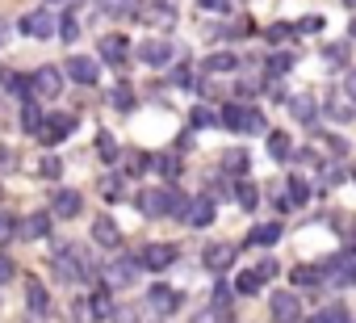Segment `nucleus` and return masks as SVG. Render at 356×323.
<instances>
[{"mask_svg":"<svg viewBox=\"0 0 356 323\" xmlns=\"http://www.w3.org/2000/svg\"><path fill=\"white\" fill-rule=\"evenodd\" d=\"M138 210H143L147 219H185V214H189V198H185L181 189L163 185V189L138 194Z\"/></svg>","mask_w":356,"mask_h":323,"instance_id":"obj_1","label":"nucleus"},{"mask_svg":"<svg viewBox=\"0 0 356 323\" xmlns=\"http://www.w3.org/2000/svg\"><path fill=\"white\" fill-rule=\"evenodd\" d=\"M51 269L59 273V281H88L92 277V260L84 256V248L76 244H63L51 252Z\"/></svg>","mask_w":356,"mask_h":323,"instance_id":"obj_2","label":"nucleus"},{"mask_svg":"<svg viewBox=\"0 0 356 323\" xmlns=\"http://www.w3.org/2000/svg\"><path fill=\"white\" fill-rule=\"evenodd\" d=\"M218 126H227V130H235V134H264V113L256 109V105H227L222 113H218Z\"/></svg>","mask_w":356,"mask_h":323,"instance_id":"obj_3","label":"nucleus"},{"mask_svg":"<svg viewBox=\"0 0 356 323\" xmlns=\"http://www.w3.org/2000/svg\"><path fill=\"white\" fill-rule=\"evenodd\" d=\"M331 285H356V248H343L331 256V265L323 269Z\"/></svg>","mask_w":356,"mask_h":323,"instance_id":"obj_4","label":"nucleus"},{"mask_svg":"<svg viewBox=\"0 0 356 323\" xmlns=\"http://www.w3.org/2000/svg\"><path fill=\"white\" fill-rule=\"evenodd\" d=\"M72 130H76V113H47L42 126H38V139H42L47 147H55V143H63Z\"/></svg>","mask_w":356,"mask_h":323,"instance_id":"obj_5","label":"nucleus"},{"mask_svg":"<svg viewBox=\"0 0 356 323\" xmlns=\"http://www.w3.org/2000/svg\"><path fill=\"white\" fill-rule=\"evenodd\" d=\"M59 72H63V76H72V80H76V84H84V88H92V84L101 80V63H97V59H88V55H72Z\"/></svg>","mask_w":356,"mask_h":323,"instance_id":"obj_6","label":"nucleus"},{"mask_svg":"<svg viewBox=\"0 0 356 323\" xmlns=\"http://www.w3.org/2000/svg\"><path fill=\"white\" fill-rule=\"evenodd\" d=\"M30 93H38V97H47V101H55L59 93H63V72L59 68H38L34 76H30Z\"/></svg>","mask_w":356,"mask_h":323,"instance_id":"obj_7","label":"nucleus"},{"mask_svg":"<svg viewBox=\"0 0 356 323\" xmlns=\"http://www.w3.org/2000/svg\"><path fill=\"white\" fill-rule=\"evenodd\" d=\"M51 214H55V219H76V214H84V194H76V189H55V194H51Z\"/></svg>","mask_w":356,"mask_h":323,"instance_id":"obj_8","label":"nucleus"},{"mask_svg":"<svg viewBox=\"0 0 356 323\" xmlns=\"http://www.w3.org/2000/svg\"><path fill=\"white\" fill-rule=\"evenodd\" d=\"M134 260H138V269H151V273H159V269H168V265L176 260V248H172V244H147V248H143Z\"/></svg>","mask_w":356,"mask_h":323,"instance_id":"obj_9","label":"nucleus"},{"mask_svg":"<svg viewBox=\"0 0 356 323\" xmlns=\"http://www.w3.org/2000/svg\"><path fill=\"white\" fill-rule=\"evenodd\" d=\"M268 310H273V319H277V323H298V315H302V302H298V294H289V290H277V294L268 298Z\"/></svg>","mask_w":356,"mask_h":323,"instance_id":"obj_10","label":"nucleus"},{"mask_svg":"<svg viewBox=\"0 0 356 323\" xmlns=\"http://www.w3.org/2000/svg\"><path fill=\"white\" fill-rule=\"evenodd\" d=\"M55 26H59V17L51 9H38V13H26L22 17V34H30V38H51Z\"/></svg>","mask_w":356,"mask_h":323,"instance_id":"obj_11","label":"nucleus"},{"mask_svg":"<svg viewBox=\"0 0 356 323\" xmlns=\"http://www.w3.org/2000/svg\"><path fill=\"white\" fill-rule=\"evenodd\" d=\"M172 55H176V47H172V42H159V38H147V42L138 47V59H143L147 68H168Z\"/></svg>","mask_w":356,"mask_h":323,"instance_id":"obj_12","label":"nucleus"},{"mask_svg":"<svg viewBox=\"0 0 356 323\" xmlns=\"http://www.w3.org/2000/svg\"><path fill=\"white\" fill-rule=\"evenodd\" d=\"M235 256H239V248H231V244H210V248L202 252V265H206L210 273H222V269L235 265Z\"/></svg>","mask_w":356,"mask_h":323,"instance_id":"obj_13","label":"nucleus"},{"mask_svg":"<svg viewBox=\"0 0 356 323\" xmlns=\"http://www.w3.org/2000/svg\"><path fill=\"white\" fill-rule=\"evenodd\" d=\"M26 306H30L34 319H47V315H51V294H47V285L34 281V277L26 281Z\"/></svg>","mask_w":356,"mask_h":323,"instance_id":"obj_14","label":"nucleus"},{"mask_svg":"<svg viewBox=\"0 0 356 323\" xmlns=\"http://www.w3.org/2000/svg\"><path fill=\"white\" fill-rule=\"evenodd\" d=\"M134 277H138V260H134V256H122V260H113V265L105 269V281H109V285H130Z\"/></svg>","mask_w":356,"mask_h":323,"instance_id":"obj_15","label":"nucleus"},{"mask_svg":"<svg viewBox=\"0 0 356 323\" xmlns=\"http://www.w3.org/2000/svg\"><path fill=\"white\" fill-rule=\"evenodd\" d=\"M147 302H151V310H155V315H172L176 306H181V294H176V290H168V285H151Z\"/></svg>","mask_w":356,"mask_h":323,"instance_id":"obj_16","label":"nucleus"},{"mask_svg":"<svg viewBox=\"0 0 356 323\" xmlns=\"http://www.w3.org/2000/svg\"><path fill=\"white\" fill-rule=\"evenodd\" d=\"M126 55H130V42H126L122 34H109V38H101V59H105V63L122 68V63H126Z\"/></svg>","mask_w":356,"mask_h":323,"instance_id":"obj_17","label":"nucleus"},{"mask_svg":"<svg viewBox=\"0 0 356 323\" xmlns=\"http://www.w3.org/2000/svg\"><path fill=\"white\" fill-rule=\"evenodd\" d=\"M22 239H47L51 235V214H26L22 227H17Z\"/></svg>","mask_w":356,"mask_h":323,"instance_id":"obj_18","label":"nucleus"},{"mask_svg":"<svg viewBox=\"0 0 356 323\" xmlns=\"http://www.w3.org/2000/svg\"><path fill=\"white\" fill-rule=\"evenodd\" d=\"M92 239H97L101 248H118V244H122V231H118V223H113L109 214H101V219L92 223Z\"/></svg>","mask_w":356,"mask_h":323,"instance_id":"obj_19","label":"nucleus"},{"mask_svg":"<svg viewBox=\"0 0 356 323\" xmlns=\"http://www.w3.org/2000/svg\"><path fill=\"white\" fill-rule=\"evenodd\" d=\"M277 239H281V223H260V227L248 231V248H268Z\"/></svg>","mask_w":356,"mask_h":323,"instance_id":"obj_20","label":"nucleus"},{"mask_svg":"<svg viewBox=\"0 0 356 323\" xmlns=\"http://www.w3.org/2000/svg\"><path fill=\"white\" fill-rule=\"evenodd\" d=\"M193 227H210L214 223V198H197V202H189V214H185Z\"/></svg>","mask_w":356,"mask_h":323,"instance_id":"obj_21","label":"nucleus"},{"mask_svg":"<svg viewBox=\"0 0 356 323\" xmlns=\"http://www.w3.org/2000/svg\"><path fill=\"white\" fill-rule=\"evenodd\" d=\"M289 113H293V122L314 126V118H318V113H314V97H306V93H302V97H293V101H289Z\"/></svg>","mask_w":356,"mask_h":323,"instance_id":"obj_22","label":"nucleus"},{"mask_svg":"<svg viewBox=\"0 0 356 323\" xmlns=\"http://www.w3.org/2000/svg\"><path fill=\"white\" fill-rule=\"evenodd\" d=\"M42 118H47V113H42V105H38L34 97H26V101H22V130H30V134H38V126H42Z\"/></svg>","mask_w":356,"mask_h":323,"instance_id":"obj_23","label":"nucleus"},{"mask_svg":"<svg viewBox=\"0 0 356 323\" xmlns=\"http://www.w3.org/2000/svg\"><path fill=\"white\" fill-rule=\"evenodd\" d=\"M84 315H92V319H113V298H109V290H97V294L88 298Z\"/></svg>","mask_w":356,"mask_h":323,"instance_id":"obj_24","label":"nucleus"},{"mask_svg":"<svg viewBox=\"0 0 356 323\" xmlns=\"http://www.w3.org/2000/svg\"><path fill=\"white\" fill-rule=\"evenodd\" d=\"M143 17L155 22V26H172V22H176V5H172V0H151V9H147Z\"/></svg>","mask_w":356,"mask_h":323,"instance_id":"obj_25","label":"nucleus"},{"mask_svg":"<svg viewBox=\"0 0 356 323\" xmlns=\"http://www.w3.org/2000/svg\"><path fill=\"white\" fill-rule=\"evenodd\" d=\"M97 5L109 17H138V0H97Z\"/></svg>","mask_w":356,"mask_h":323,"instance_id":"obj_26","label":"nucleus"},{"mask_svg":"<svg viewBox=\"0 0 356 323\" xmlns=\"http://www.w3.org/2000/svg\"><path fill=\"white\" fill-rule=\"evenodd\" d=\"M235 202H239V206L252 214V210L260 206V189H256L252 181H235Z\"/></svg>","mask_w":356,"mask_h":323,"instance_id":"obj_27","label":"nucleus"},{"mask_svg":"<svg viewBox=\"0 0 356 323\" xmlns=\"http://www.w3.org/2000/svg\"><path fill=\"white\" fill-rule=\"evenodd\" d=\"M293 281H298V285H306V290H314V285H323V281H327V273H323L318 265H298V269H293Z\"/></svg>","mask_w":356,"mask_h":323,"instance_id":"obj_28","label":"nucleus"},{"mask_svg":"<svg viewBox=\"0 0 356 323\" xmlns=\"http://www.w3.org/2000/svg\"><path fill=\"white\" fill-rule=\"evenodd\" d=\"M264 72H268V80H277V76H285V72H293V55H285V51H277V55H268V59H264Z\"/></svg>","mask_w":356,"mask_h":323,"instance_id":"obj_29","label":"nucleus"},{"mask_svg":"<svg viewBox=\"0 0 356 323\" xmlns=\"http://www.w3.org/2000/svg\"><path fill=\"white\" fill-rule=\"evenodd\" d=\"M289 147H293V143H289L285 130H268V155H273V159H289Z\"/></svg>","mask_w":356,"mask_h":323,"instance_id":"obj_30","label":"nucleus"},{"mask_svg":"<svg viewBox=\"0 0 356 323\" xmlns=\"http://www.w3.org/2000/svg\"><path fill=\"white\" fill-rule=\"evenodd\" d=\"M97 155L105 159V164H113V159L122 155V147L113 143V134H109V130H101V134H97Z\"/></svg>","mask_w":356,"mask_h":323,"instance_id":"obj_31","label":"nucleus"},{"mask_svg":"<svg viewBox=\"0 0 356 323\" xmlns=\"http://www.w3.org/2000/svg\"><path fill=\"white\" fill-rule=\"evenodd\" d=\"M55 34H59L63 42H76V38H80V22H76V13H63L59 26H55Z\"/></svg>","mask_w":356,"mask_h":323,"instance_id":"obj_32","label":"nucleus"},{"mask_svg":"<svg viewBox=\"0 0 356 323\" xmlns=\"http://www.w3.org/2000/svg\"><path fill=\"white\" fill-rule=\"evenodd\" d=\"M155 173H159L163 181H176V177H181V159H176V155H159V159H155Z\"/></svg>","mask_w":356,"mask_h":323,"instance_id":"obj_33","label":"nucleus"},{"mask_svg":"<svg viewBox=\"0 0 356 323\" xmlns=\"http://www.w3.org/2000/svg\"><path fill=\"white\" fill-rule=\"evenodd\" d=\"M235 63H239V59H235L231 51H218V55L206 59V72H235Z\"/></svg>","mask_w":356,"mask_h":323,"instance_id":"obj_34","label":"nucleus"},{"mask_svg":"<svg viewBox=\"0 0 356 323\" xmlns=\"http://www.w3.org/2000/svg\"><path fill=\"white\" fill-rule=\"evenodd\" d=\"M310 323H352V319H348V310H343V306H323Z\"/></svg>","mask_w":356,"mask_h":323,"instance_id":"obj_35","label":"nucleus"},{"mask_svg":"<svg viewBox=\"0 0 356 323\" xmlns=\"http://www.w3.org/2000/svg\"><path fill=\"white\" fill-rule=\"evenodd\" d=\"M5 80H9V93H13V97H22V101H26V97H34V93H30V76L13 72V76H5Z\"/></svg>","mask_w":356,"mask_h":323,"instance_id":"obj_36","label":"nucleus"},{"mask_svg":"<svg viewBox=\"0 0 356 323\" xmlns=\"http://www.w3.org/2000/svg\"><path fill=\"white\" fill-rule=\"evenodd\" d=\"M189 122H193V126H197V130H206V126H218V113H214V109H210V105H197V109H193V118H189Z\"/></svg>","mask_w":356,"mask_h":323,"instance_id":"obj_37","label":"nucleus"},{"mask_svg":"<svg viewBox=\"0 0 356 323\" xmlns=\"http://www.w3.org/2000/svg\"><path fill=\"white\" fill-rule=\"evenodd\" d=\"M222 164H227L231 173H243V168H248V151H239V147H231V151L222 155Z\"/></svg>","mask_w":356,"mask_h":323,"instance_id":"obj_38","label":"nucleus"},{"mask_svg":"<svg viewBox=\"0 0 356 323\" xmlns=\"http://www.w3.org/2000/svg\"><path fill=\"white\" fill-rule=\"evenodd\" d=\"M13 235H17V219L13 214H0V248H5Z\"/></svg>","mask_w":356,"mask_h":323,"instance_id":"obj_39","label":"nucleus"},{"mask_svg":"<svg viewBox=\"0 0 356 323\" xmlns=\"http://www.w3.org/2000/svg\"><path fill=\"white\" fill-rule=\"evenodd\" d=\"M235 290H239V294H260V277H256V273H239Z\"/></svg>","mask_w":356,"mask_h":323,"instance_id":"obj_40","label":"nucleus"},{"mask_svg":"<svg viewBox=\"0 0 356 323\" xmlns=\"http://www.w3.org/2000/svg\"><path fill=\"white\" fill-rule=\"evenodd\" d=\"M231 298H235V290L218 281V285H214V306H218V310H231Z\"/></svg>","mask_w":356,"mask_h":323,"instance_id":"obj_41","label":"nucleus"},{"mask_svg":"<svg viewBox=\"0 0 356 323\" xmlns=\"http://www.w3.org/2000/svg\"><path fill=\"white\" fill-rule=\"evenodd\" d=\"M323 147H327L331 155H348V147H352V143H348V139H339V134H327V139H323Z\"/></svg>","mask_w":356,"mask_h":323,"instance_id":"obj_42","label":"nucleus"},{"mask_svg":"<svg viewBox=\"0 0 356 323\" xmlns=\"http://www.w3.org/2000/svg\"><path fill=\"white\" fill-rule=\"evenodd\" d=\"M289 198H293L298 206H306V202H310V189L302 185V177H293V181H289Z\"/></svg>","mask_w":356,"mask_h":323,"instance_id":"obj_43","label":"nucleus"},{"mask_svg":"<svg viewBox=\"0 0 356 323\" xmlns=\"http://www.w3.org/2000/svg\"><path fill=\"white\" fill-rule=\"evenodd\" d=\"M197 323H231V310L210 306V310H202V315H197Z\"/></svg>","mask_w":356,"mask_h":323,"instance_id":"obj_44","label":"nucleus"},{"mask_svg":"<svg viewBox=\"0 0 356 323\" xmlns=\"http://www.w3.org/2000/svg\"><path fill=\"white\" fill-rule=\"evenodd\" d=\"M285 38H293V26H285V22L268 26V42H285Z\"/></svg>","mask_w":356,"mask_h":323,"instance_id":"obj_45","label":"nucleus"},{"mask_svg":"<svg viewBox=\"0 0 356 323\" xmlns=\"http://www.w3.org/2000/svg\"><path fill=\"white\" fill-rule=\"evenodd\" d=\"M13 277H17V265H13L9 256H0V285H9Z\"/></svg>","mask_w":356,"mask_h":323,"instance_id":"obj_46","label":"nucleus"},{"mask_svg":"<svg viewBox=\"0 0 356 323\" xmlns=\"http://www.w3.org/2000/svg\"><path fill=\"white\" fill-rule=\"evenodd\" d=\"M318 30H323V17H306L293 26V34H318Z\"/></svg>","mask_w":356,"mask_h":323,"instance_id":"obj_47","label":"nucleus"},{"mask_svg":"<svg viewBox=\"0 0 356 323\" xmlns=\"http://www.w3.org/2000/svg\"><path fill=\"white\" fill-rule=\"evenodd\" d=\"M113 105H118V109H134V93H130V88L122 84V88L113 93Z\"/></svg>","mask_w":356,"mask_h":323,"instance_id":"obj_48","label":"nucleus"},{"mask_svg":"<svg viewBox=\"0 0 356 323\" xmlns=\"http://www.w3.org/2000/svg\"><path fill=\"white\" fill-rule=\"evenodd\" d=\"M252 273H256V277H260V281H264V277H277V273H281V269H277V260H273V256H268V260H260V265H256V269H252Z\"/></svg>","mask_w":356,"mask_h":323,"instance_id":"obj_49","label":"nucleus"},{"mask_svg":"<svg viewBox=\"0 0 356 323\" xmlns=\"http://www.w3.org/2000/svg\"><path fill=\"white\" fill-rule=\"evenodd\" d=\"M42 177H51V181H55V177H63V164H59L55 155H47V159H42Z\"/></svg>","mask_w":356,"mask_h":323,"instance_id":"obj_50","label":"nucleus"},{"mask_svg":"<svg viewBox=\"0 0 356 323\" xmlns=\"http://www.w3.org/2000/svg\"><path fill=\"white\" fill-rule=\"evenodd\" d=\"M323 59H327V63H348V47H327Z\"/></svg>","mask_w":356,"mask_h":323,"instance_id":"obj_51","label":"nucleus"},{"mask_svg":"<svg viewBox=\"0 0 356 323\" xmlns=\"http://www.w3.org/2000/svg\"><path fill=\"white\" fill-rule=\"evenodd\" d=\"M172 84H181V88H193V72H189V68H176V72H172Z\"/></svg>","mask_w":356,"mask_h":323,"instance_id":"obj_52","label":"nucleus"},{"mask_svg":"<svg viewBox=\"0 0 356 323\" xmlns=\"http://www.w3.org/2000/svg\"><path fill=\"white\" fill-rule=\"evenodd\" d=\"M105 198H109V202H113V198H122V181H118V177H109V181H105Z\"/></svg>","mask_w":356,"mask_h":323,"instance_id":"obj_53","label":"nucleus"},{"mask_svg":"<svg viewBox=\"0 0 356 323\" xmlns=\"http://www.w3.org/2000/svg\"><path fill=\"white\" fill-rule=\"evenodd\" d=\"M256 93H260L256 80H239V97H256Z\"/></svg>","mask_w":356,"mask_h":323,"instance_id":"obj_54","label":"nucleus"},{"mask_svg":"<svg viewBox=\"0 0 356 323\" xmlns=\"http://www.w3.org/2000/svg\"><path fill=\"white\" fill-rule=\"evenodd\" d=\"M126 168H130V173H143V168H147V155H130Z\"/></svg>","mask_w":356,"mask_h":323,"instance_id":"obj_55","label":"nucleus"},{"mask_svg":"<svg viewBox=\"0 0 356 323\" xmlns=\"http://www.w3.org/2000/svg\"><path fill=\"white\" fill-rule=\"evenodd\" d=\"M339 181H343V173H339V168H327V173H323V185H339Z\"/></svg>","mask_w":356,"mask_h":323,"instance_id":"obj_56","label":"nucleus"},{"mask_svg":"<svg viewBox=\"0 0 356 323\" xmlns=\"http://www.w3.org/2000/svg\"><path fill=\"white\" fill-rule=\"evenodd\" d=\"M202 5H206V9H214V13H222V9H227V0H202Z\"/></svg>","mask_w":356,"mask_h":323,"instance_id":"obj_57","label":"nucleus"},{"mask_svg":"<svg viewBox=\"0 0 356 323\" xmlns=\"http://www.w3.org/2000/svg\"><path fill=\"white\" fill-rule=\"evenodd\" d=\"M13 164V151H5V147H0V168H9Z\"/></svg>","mask_w":356,"mask_h":323,"instance_id":"obj_58","label":"nucleus"},{"mask_svg":"<svg viewBox=\"0 0 356 323\" xmlns=\"http://www.w3.org/2000/svg\"><path fill=\"white\" fill-rule=\"evenodd\" d=\"M5 42H9V22L0 17V47H5Z\"/></svg>","mask_w":356,"mask_h":323,"instance_id":"obj_59","label":"nucleus"},{"mask_svg":"<svg viewBox=\"0 0 356 323\" xmlns=\"http://www.w3.org/2000/svg\"><path fill=\"white\" fill-rule=\"evenodd\" d=\"M348 93H352V97H356V72H352V76H348Z\"/></svg>","mask_w":356,"mask_h":323,"instance_id":"obj_60","label":"nucleus"},{"mask_svg":"<svg viewBox=\"0 0 356 323\" xmlns=\"http://www.w3.org/2000/svg\"><path fill=\"white\" fill-rule=\"evenodd\" d=\"M352 38H356V17H352Z\"/></svg>","mask_w":356,"mask_h":323,"instance_id":"obj_61","label":"nucleus"},{"mask_svg":"<svg viewBox=\"0 0 356 323\" xmlns=\"http://www.w3.org/2000/svg\"><path fill=\"white\" fill-rule=\"evenodd\" d=\"M5 76H9V72H5V68H0V80H5Z\"/></svg>","mask_w":356,"mask_h":323,"instance_id":"obj_62","label":"nucleus"},{"mask_svg":"<svg viewBox=\"0 0 356 323\" xmlns=\"http://www.w3.org/2000/svg\"><path fill=\"white\" fill-rule=\"evenodd\" d=\"M343 5H356V0H343Z\"/></svg>","mask_w":356,"mask_h":323,"instance_id":"obj_63","label":"nucleus"}]
</instances>
